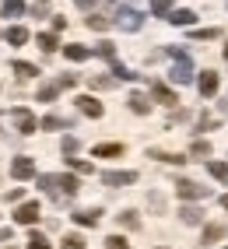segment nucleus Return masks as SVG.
<instances>
[{"instance_id":"nucleus-21","label":"nucleus","mask_w":228,"mask_h":249,"mask_svg":"<svg viewBox=\"0 0 228 249\" xmlns=\"http://www.w3.org/2000/svg\"><path fill=\"white\" fill-rule=\"evenodd\" d=\"M7 42H11V46H25V42H28V28L11 25V28H7Z\"/></svg>"},{"instance_id":"nucleus-44","label":"nucleus","mask_w":228,"mask_h":249,"mask_svg":"<svg viewBox=\"0 0 228 249\" xmlns=\"http://www.w3.org/2000/svg\"><path fill=\"white\" fill-rule=\"evenodd\" d=\"M74 4H77V7H91V4H95V0H74Z\"/></svg>"},{"instance_id":"nucleus-8","label":"nucleus","mask_w":228,"mask_h":249,"mask_svg":"<svg viewBox=\"0 0 228 249\" xmlns=\"http://www.w3.org/2000/svg\"><path fill=\"white\" fill-rule=\"evenodd\" d=\"M11 176L14 179H32V176H35V161H32V158H14L11 161Z\"/></svg>"},{"instance_id":"nucleus-11","label":"nucleus","mask_w":228,"mask_h":249,"mask_svg":"<svg viewBox=\"0 0 228 249\" xmlns=\"http://www.w3.org/2000/svg\"><path fill=\"white\" fill-rule=\"evenodd\" d=\"M151 95L158 98L161 106H169V109L179 102V98H175V91H172V88H165V85H158V81H151Z\"/></svg>"},{"instance_id":"nucleus-41","label":"nucleus","mask_w":228,"mask_h":249,"mask_svg":"<svg viewBox=\"0 0 228 249\" xmlns=\"http://www.w3.org/2000/svg\"><path fill=\"white\" fill-rule=\"evenodd\" d=\"M56 85H60V88H74L77 77H74V74H63V77H56Z\"/></svg>"},{"instance_id":"nucleus-23","label":"nucleus","mask_w":228,"mask_h":249,"mask_svg":"<svg viewBox=\"0 0 228 249\" xmlns=\"http://www.w3.org/2000/svg\"><path fill=\"white\" fill-rule=\"evenodd\" d=\"M218 126H221V120H214L210 112H200V116H197V130H200V134H207V130H218Z\"/></svg>"},{"instance_id":"nucleus-26","label":"nucleus","mask_w":228,"mask_h":249,"mask_svg":"<svg viewBox=\"0 0 228 249\" xmlns=\"http://www.w3.org/2000/svg\"><path fill=\"white\" fill-rule=\"evenodd\" d=\"M35 42H39V49H46V53H53V49L60 46L53 32H39V39H35Z\"/></svg>"},{"instance_id":"nucleus-13","label":"nucleus","mask_w":228,"mask_h":249,"mask_svg":"<svg viewBox=\"0 0 228 249\" xmlns=\"http://www.w3.org/2000/svg\"><path fill=\"white\" fill-rule=\"evenodd\" d=\"M63 56H67V60H74V63H85V60L91 56V49H88V46H77V42H70V46H63Z\"/></svg>"},{"instance_id":"nucleus-45","label":"nucleus","mask_w":228,"mask_h":249,"mask_svg":"<svg viewBox=\"0 0 228 249\" xmlns=\"http://www.w3.org/2000/svg\"><path fill=\"white\" fill-rule=\"evenodd\" d=\"M221 207H225V211H228V193H225V196H221Z\"/></svg>"},{"instance_id":"nucleus-32","label":"nucleus","mask_w":228,"mask_h":249,"mask_svg":"<svg viewBox=\"0 0 228 249\" xmlns=\"http://www.w3.org/2000/svg\"><path fill=\"white\" fill-rule=\"evenodd\" d=\"M112 21L109 18H102V14H88V28H95V32H105Z\"/></svg>"},{"instance_id":"nucleus-36","label":"nucleus","mask_w":228,"mask_h":249,"mask_svg":"<svg viewBox=\"0 0 228 249\" xmlns=\"http://www.w3.org/2000/svg\"><path fill=\"white\" fill-rule=\"evenodd\" d=\"M67 165H70L74 172H81V176H88V172H91V165H88V161H81V158H67Z\"/></svg>"},{"instance_id":"nucleus-3","label":"nucleus","mask_w":228,"mask_h":249,"mask_svg":"<svg viewBox=\"0 0 228 249\" xmlns=\"http://www.w3.org/2000/svg\"><path fill=\"white\" fill-rule=\"evenodd\" d=\"M112 25L123 28V32H137V28L144 25V14L134 11V7H120V11H116V21H112Z\"/></svg>"},{"instance_id":"nucleus-12","label":"nucleus","mask_w":228,"mask_h":249,"mask_svg":"<svg viewBox=\"0 0 228 249\" xmlns=\"http://www.w3.org/2000/svg\"><path fill=\"white\" fill-rule=\"evenodd\" d=\"M77 109L85 112V116H91V120H99V116H102V102H95L91 95H81L77 98Z\"/></svg>"},{"instance_id":"nucleus-28","label":"nucleus","mask_w":228,"mask_h":249,"mask_svg":"<svg viewBox=\"0 0 228 249\" xmlns=\"http://www.w3.org/2000/svg\"><path fill=\"white\" fill-rule=\"evenodd\" d=\"M28 249H53V246H50V239H46L42 231H32V235H28Z\"/></svg>"},{"instance_id":"nucleus-47","label":"nucleus","mask_w":228,"mask_h":249,"mask_svg":"<svg viewBox=\"0 0 228 249\" xmlns=\"http://www.w3.org/2000/svg\"><path fill=\"white\" fill-rule=\"evenodd\" d=\"M7 249H14V246H7Z\"/></svg>"},{"instance_id":"nucleus-4","label":"nucleus","mask_w":228,"mask_h":249,"mask_svg":"<svg viewBox=\"0 0 228 249\" xmlns=\"http://www.w3.org/2000/svg\"><path fill=\"white\" fill-rule=\"evenodd\" d=\"M169 81H172V85H190V81H193V60L179 56L172 63V71H169Z\"/></svg>"},{"instance_id":"nucleus-6","label":"nucleus","mask_w":228,"mask_h":249,"mask_svg":"<svg viewBox=\"0 0 228 249\" xmlns=\"http://www.w3.org/2000/svg\"><path fill=\"white\" fill-rule=\"evenodd\" d=\"M197 85H200V95H204V98H214V95H218V88H221V81H218V74H214V71H204V74L197 77Z\"/></svg>"},{"instance_id":"nucleus-40","label":"nucleus","mask_w":228,"mask_h":249,"mask_svg":"<svg viewBox=\"0 0 228 249\" xmlns=\"http://www.w3.org/2000/svg\"><path fill=\"white\" fill-rule=\"evenodd\" d=\"M91 88H99V91H109V88H112V81H109V77H91Z\"/></svg>"},{"instance_id":"nucleus-10","label":"nucleus","mask_w":228,"mask_h":249,"mask_svg":"<svg viewBox=\"0 0 228 249\" xmlns=\"http://www.w3.org/2000/svg\"><path fill=\"white\" fill-rule=\"evenodd\" d=\"M126 106L134 109L137 116H148V112H151V102H148V95H144V91H130V98H126Z\"/></svg>"},{"instance_id":"nucleus-33","label":"nucleus","mask_w":228,"mask_h":249,"mask_svg":"<svg viewBox=\"0 0 228 249\" xmlns=\"http://www.w3.org/2000/svg\"><path fill=\"white\" fill-rule=\"evenodd\" d=\"M95 53H99L102 60H116V46H112V42H99V46H95Z\"/></svg>"},{"instance_id":"nucleus-35","label":"nucleus","mask_w":228,"mask_h":249,"mask_svg":"<svg viewBox=\"0 0 228 249\" xmlns=\"http://www.w3.org/2000/svg\"><path fill=\"white\" fill-rule=\"evenodd\" d=\"M193 39H218L221 36V28H197V32H190Z\"/></svg>"},{"instance_id":"nucleus-7","label":"nucleus","mask_w":228,"mask_h":249,"mask_svg":"<svg viewBox=\"0 0 228 249\" xmlns=\"http://www.w3.org/2000/svg\"><path fill=\"white\" fill-rule=\"evenodd\" d=\"M14 221H18V225H35V221H39V204H35V200L21 204L18 211H14Z\"/></svg>"},{"instance_id":"nucleus-30","label":"nucleus","mask_w":228,"mask_h":249,"mask_svg":"<svg viewBox=\"0 0 228 249\" xmlns=\"http://www.w3.org/2000/svg\"><path fill=\"white\" fill-rule=\"evenodd\" d=\"M190 155H193V158H207V155H210V144H207V141H193V144H190Z\"/></svg>"},{"instance_id":"nucleus-48","label":"nucleus","mask_w":228,"mask_h":249,"mask_svg":"<svg viewBox=\"0 0 228 249\" xmlns=\"http://www.w3.org/2000/svg\"><path fill=\"white\" fill-rule=\"evenodd\" d=\"M225 249H228V246H225Z\"/></svg>"},{"instance_id":"nucleus-42","label":"nucleus","mask_w":228,"mask_h":249,"mask_svg":"<svg viewBox=\"0 0 228 249\" xmlns=\"http://www.w3.org/2000/svg\"><path fill=\"white\" fill-rule=\"evenodd\" d=\"M21 196H25V190H21V186H14V190H7V200H11V204H18Z\"/></svg>"},{"instance_id":"nucleus-29","label":"nucleus","mask_w":228,"mask_h":249,"mask_svg":"<svg viewBox=\"0 0 228 249\" xmlns=\"http://www.w3.org/2000/svg\"><path fill=\"white\" fill-rule=\"evenodd\" d=\"M60 249H85V235H63V242H60Z\"/></svg>"},{"instance_id":"nucleus-18","label":"nucleus","mask_w":228,"mask_h":249,"mask_svg":"<svg viewBox=\"0 0 228 249\" xmlns=\"http://www.w3.org/2000/svg\"><path fill=\"white\" fill-rule=\"evenodd\" d=\"M148 158H158V161H165V165H183L186 155H175V151H158V147H151Z\"/></svg>"},{"instance_id":"nucleus-27","label":"nucleus","mask_w":228,"mask_h":249,"mask_svg":"<svg viewBox=\"0 0 228 249\" xmlns=\"http://www.w3.org/2000/svg\"><path fill=\"white\" fill-rule=\"evenodd\" d=\"M60 91H63V88L56 85V81H53V85H42V88H39V102H53Z\"/></svg>"},{"instance_id":"nucleus-5","label":"nucleus","mask_w":228,"mask_h":249,"mask_svg":"<svg viewBox=\"0 0 228 249\" xmlns=\"http://www.w3.org/2000/svg\"><path fill=\"white\" fill-rule=\"evenodd\" d=\"M11 120H14V126H18V134H25V137L39 130V120L28 109H11Z\"/></svg>"},{"instance_id":"nucleus-14","label":"nucleus","mask_w":228,"mask_h":249,"mask_svg":"<svg viewBox=\"0 0 228 249\" xmlns=\"http://www.w3.org/2000/svg\"><path fill=\"white\" fill-rule=\"evenodd\" d=\"M39 126H42V130H70L74 123L67 120V116H56V112H53V116H42Z\"/></svg>"},{"instance_id":"nucleus-37","label":"nucleus","mask_w":228,"mask_h":249,"mask_svg":"<svg viewBox=\"0 0 228 249\" xmlns=\"http://www.w3.org/2000/svg\"><path fill=\"white\" fill-rule=\"evenodd\" d=\"M120 225H123V228H137L140 221H137V214H134V211H123V214H120Z\"/></svg>"},{"instance_id":"nucleus-17","label":"nucleus","mask_w":228,"mask_h":249,"mask_svg":"<svg viewBox=\"0 0 228 249\" xmlns=\"http://www.w3.org/2000/svg\"><path fill=\"white\" fill-rule=\"evenodd\" d=\"M70 218H74L77 225H85V228H95V225H99V218H102V211H74Z\"/></svg>"},{"instance_id":"nucleus-22","label":"nucleus","mask_w":228,"mask_h":249,"mask_svg":"<svg viewBox=\"0 0 228 249\" xmlns=\"http://www.w3.org/2000/svg\"><path fill=\"white\" fill-rule=\"evenodd\" d=\"M11 71L18 74V77H35V74H39L35 63H25V60H14V63H11Z\"/></svg>"},{"instance_id":"nucleus-25","label":"nucleus","mask_w":228,"mask_h":249,"mask_svg":"<svg viewBox=\"0 0 228 249\" xmlns=\"http://www.w3.org/2000/svg\"><path fill=\"white\" fill-rule=\"evenodd\" d=\"M109 63H112V74H116V81H137V74L130 71V67H123L120 60H109Z\"/></svg>"},{"instance_id":"nucleus-19","label":"nucleus","mask_w":228,"mask_h":249,"mask_svg":"<svg viewBox=\"0 0 228 249\" xmlns=\"http://www.w3.org/2000/svg\"><path fill=\"white\" fill-rule=\"evenodd\" d=\"M0 14H4V18H21L25 0H4V4H0Z\"/></svg>"},{"instance_id":"nucleus-2","label":"nucleus","mask_w":228,"mask_h":249,"mask_svg":"<svg viewBox=\"0 0 228 249\" xmlns=\"http://www.w3.org/2000/svg\"><path fill=\"white\" fill-rule=\"evenodd\" d=\"M175 193L183 200H204V196H210V190L200 186V182H193V179H175Z\"/></svg>"},{"instance_id":"nucleus-20","label":"nucleus","mask_w":228,"mask_h":249,"mask_svg":"<svg viewBox=\"0 0 228 249\" xmlns=\"http://www.w3.org/2000/svg\"><path fill=\"white\" fill-rule=\"evenodd\" d=\"M169 21H172V25H179V28H190L193 21H197V14L183 7V11H172V18H169Z\"/></svg>"},{"instance_id":"nucleus-16","label":"nucleus","mask_w":228,"mask_h":249,"mask_svg":"<svg viewBox=\"0 0 228 249\" xmlns=\"http://www.w3.org/2000/svg\"><path fill=\"white\" fill-rule=\"evenodd\" d=\"M91 155H95V158H120V155H123V144H95Z\"/></svg>"},{"instance_id":"nucleus-24","label":"nucleus","mask_w":228,"mask_h":249,"mask_svg":"<svg viewBox=\"0 0 228 249\" xmlns=\"http://www.w3.org/2000/svg\"><path fill=\"white\" fill-rule=\"evenodd\" d=\"M207 172L214 176L218 182H225V186H228V161H210V165H207Z\"/></svg>"},{"instance_id":"nucleus-9","label":"nucleus","mask_w":228,"mask_h":249,"mask_svg":"<svg viewBox=\"0 0 228 249\" xmlns=\"http://www.w3.org/2000/svg\"><path fill=\"white\" fill-rule=\"evenodd\" d=\"M102 182L105 186H130V182H137V172H102Z\"/></svg>"},{"instance_id":"nucleus-1","label":"nucleus","mask_w":228,"mask_h":249,"mask_svg":"<svg viewBox=\"0 0 228 249\" xmlns=\"http://www.w3.org/2000/svg\"><path fill=\"white\" fill-rule=\"evenodd\" d=\"M39 190L50 193L53 200H63V196H74L81 190V182L74 176H39Z\"/></svg>"},{"instance_id":"nucleus-15","label":"nucleus","mask_w":228,"mask_h":249,"mask_svg":"<svg viewBox=\"0 0 228 249\" xmlns=\"http://www.w3.org/2000/svg\"><path fill=\"white\" fill-rule=\"evenodd\" d=\"M179 218H183V225H200L204 221V211L193 207V204H183V207H179Z\"/></svg>"},{"instance_id":"nucleus-39","label":"nucleus","mask_w":228,"mask_h":249,"mask_svg":"<svg viewBox=\"0 0 228 249\" xmlns=\"http://www.w3.org/2000/svg\"><path fill=\"white\" fill-rule=\"evenodd\" d=\"M105 246H109V249H130V242H126L123 235H109V239H105Z\"/></svg>"},{"instance_id":"nucleus-31","label":"nucleus","mask_w":228,"mask_h":249,"mask_svg":"<svg viewBox=\"0 0 228 249\" xmlns=\"http://www.w3.org/2000/svg\"><path fill=\"white\" fill-rule=\"evenodd\" d=\"M225 235V225H207L204 228V242H218Z\"/></svg>"},{"instance_id":"nucleus-34","label":"nucleus","mask_w":228,"mask_h":249,"mask_svg":"<svg viewBox=\"0 0 228 249\" xmlns=\"http://www.w3.org/2000/svg\"><path fill=\"white\" fill-rule=\"evenodd\" d=\"M77 147H81V141H77V137H63V155H67V158H74V155H77Z\"/></svg>"},{"instance_id":"nucleus-46","label":"nucleus","mask_w":228,"mask_h":249,"mask_svg":"<svg viewBox=\"0 0 228 249\" xmlns=\"http://www.w3.org/2000/svg\"><path fill=\"white\" fill-rule=\"evenodd\" d=\"M225 60H228V42H225Z\"/></svg>"},{"instance_id":"nucleus-38","label":"nucleus","mask_w":228,"mask_h":249,"mask_svg":"<svg viewBox=\"0 0 228 249\" xmlns=\"http://www.w3.org/2000/svg\"><path fill=\"white\" fill-rule=\"evenodd\" d=\"M151 11L155 14H172V0H151Z\"/></svg>"},{"instance_id":"nucleus-43","label":"nucleus","mask_w":228,"mask_h":249,"mask_svg":"<svg viewBox=\"0 0 228 249\" xmlns=\"http://www.w3.org/2000/svg\"><path fill=\"white\" fill-rule=\"evenodd\" d=\"M11 239V228H0V242H7Z\"/></svg>"}]
</instances>
